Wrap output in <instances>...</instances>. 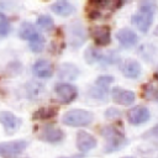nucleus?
<instances>
[{"label":"nucleus","mask_w":158,"mask_h":158,"mask_svg":"<svg viewBox=\"0 0 158 158\" xmlns=\"http://www.w3.org/2000/svg\"><path fill=\"white\" fill-rule=\"evenodd\" d=\"M101 135L106 138V146H105V152L106 153L118 151L127 143V141H126L123 133L121 132V130L116 128L115 126L104 127L101 130Z\"/></svg>","instance_id":"20e7f679"},{"label":"nucleus","mask_w":158,"mask_h":158,"mask_svg":"<svg viewBox=\"0 0 158 158\" xmlns=\"http://www.w3.org/2000/svg\"><path fill=\"white\" fill-rule=\"evenodd\" d=\"M90 95L94 99L105 101L107 99V86H102V85H98L95 84L91 89H90Z\"/></svg>","instance_id":"5701e85b"},{"label":"nucleus","mask_w":158,"mask_h":158,"mask_svg":"<svg viewBox=\"0 0 158 158\" xmlns=\"http://www.w3.org/2000/svg\"><path fill=\"white\" fill-rule=\"evenodd\" d=\"M79 75V69L72 63H63L59 65L58 77L62 80H74Z\"/></svg>","instance_id":"f3484780"},{"label":"nucleus","mask_w":158,"mask_h":158,"mask_svg":"<svg viewBox=\"0 0 158 158\" xmlns=\"http://www.w3.org/2000/svg\"><path fill=\"white\" fill-rule=\"evenodd\" d=\"M121 4L122 2H118V1H106V0L90 1L86 5L88 17H90L91 20L109 17L117 7L121 6Z\"/></svg>","instance_id":"f03ea898"},{"label":"nucleus","mask_w":158,"mask_h":158,"mask_svg":"<svg viewBox=\"0 0 158 158\" xmlns=\"http://www.w3.org/2000/svg\"><path fill=\"white\" fill-rule=\"evenodd\" d=\"M90 35L98 46H107L111 41V31L109 26L93 27L90 31Z\"/></svg>","instance_id":"9b49d317"},{"label":"nucleus","mask_w":158,"mask_h":158,"mask_svg":"<svg viewBox=\"0 0 158 158\" xmlns=\"http://www.w3.org/2000/svg\"><path fill=\"white\" fill-rule=\"evenodd\" d=\"M143 137H158V125H156L152 130H149L148 132H146L143 135Z\"/></svg>","instance_id":"c85d7f7f"},{"label":"nucleus","mask_w":158,"mask_h":158,"mask_svg":"<svg viewBox=\"0 0 158 158\" xmlns=\"http://www.w3.org/2000/svg\"><path fill=\"white\" fill-rule=\"evenodd\" d=\"M149 110L144 106H135L132 109L128 110L127 112V118H128V122L132 123V125H141V123H144L149 120Z\"/></svg>","instance_id":"6e6552de"},{"label":"nucleus","mask_w":158,"mask_h":158,"mask_svg":"<svg viewBox=\"0 0 158 158\" xmlns=\"http://www.w3.org/2000/svg\"><path fill=\"white\" fill-rule=\"evenodd\" d=\"M64 137V133L60 128L53 126V125H47L42 128L40 132V139L48 142V143H57L60 142Z\"/></svg>","instance_id":"1a4fd4ad"},{"label":"nucleus","mask_w":158,"mask_h":158,"mask_svg":"<svg viewBox=\"0 0 158 158\" xmlns=\"http://www.w3.org/2000/svg\"><path fill=\"white\" fill-rule=\"evenodd\" d=\"M70 44L75 48V47H79L81 46L84 42H85V38H86V35H85V31L83 28V26L80 23H73L70 25Z\"/></svg>","instance_id":"4468645a"},{"label":"nucleus","mask_w":158,"mask_h":158,"mask_svg":"<svg viewBox=\"0 0 158 158\" xmlns=\"http://www.w3.org/2000/svg\"><path fill=\"white\" fill-rule=\"evenodd\" d=\"M85 60H86V63H90V64L91 63H104L105 54L94 47H89L85 51Z\"/></svg>","instance_id":"aec40b11"},{"label":"nucleus","mask_w":158,"mask_h":158,"mask_svg":"<svg viewBox=\"0 0 158 158\" xmlns=\"http://www.w3.org/2000/svg\"><path fill=\"white\" fill-rule=\"evenodd\" d=\"M93 118H94V115L90 111L75 109V110L67 111L62 117V122L72 127H84L90 125L93 122Z\"/></svg>","instance_id":"39448f33"},{"label":"nucleus","mask_w":158,"mask_h":158,"mask_svg":"<svg viewBox=\"0 0 158 158\" xmlns=\"http://www.w3.org/2000/svg\"><path fill=\"white\" fill-rule=\"evenodd\" d=\"M53 70L54 69H53L52 63L47 59H38L32 67V72H33L35 77L41 78V79H46V78L52 77Z\"/></svg>","instance_id":"ddd939ff"},{"label":"nucleus","mask_w":158,"mask_h":158,"mask_svg":"<svg viewBox=\"0 0 158 158\" xmlns=\"http://www.w3.org/2000/svg\"><path fill=\"white\" fill-rule=\"evenodd\" d=\"M112 81H114V78H112L111 75H101V77H99V78L96 79L95 84L102 85V86H109Z\"/></svg>","instance_id":"bb28decb"},{"label":"nucleus","mask_w":158,"mask_h":158,"mask_svg":"<svg viewBox=\"0 0 158 158\" xmlns=\"http://www.w3.org/2000/svg\"><path fill=\"white\" fill-rule=\"evenodd\" d=\"M112 99L116 104L120 105H131L135 101V94L130 90H123L121 88L112 89Z\"/></svg>","instance_id":"dca6fc26"},{"label":"nucleus","mask_w":158,"mask_h":158,"mask_svg":"<svg viewBox=\"0 0 158 158\" xmlns=\"http://www.w3.org/2000/svg\"><path fill=\"white\" fill-rule=\"evenodd\" d=\"M54 95L60 104L67 105L74 101L78 95V89L69 83H59L54 86Z\"/></svg>","instance_id":"423d86ee"},{"label":"nucleus","mask_w":158,"mask_h":158,"mask_svg":"<svg viewBox=\"0 0 158 158\" xmlns=\"http://www.w3.org/2000/svg\"><path fill=\"white\" fill-rule=\"evenodd\" d=\"M10 30H11V25L9 19L2 12H0V37L7 36L10 33Z\"/></svg>","instance_id":"b1692460"},{"label":"nucleus","mask_w":158,"mask_h":158,"mask_svg":"<svg viewBox=\"0 0 158 158\" xmlns=\"http://www.w3.org/2000/svg\"><path fill=\"white\" fill-rule=\"evenodd\" d=\"M95 146H96V138L93 135L85 131H79L77 133V147L80 152L83 153L89 152L90 149L95 148Z\"/></svg>","instance_id":"f8f14e48"},{"label":"nucleus","mask_w":158,"mask_h":158,"mask_svg":"<svg viewBox=\"0 0 158 158\" xmlns=\"http://www.w3.org/2000/svg\"><path fill=\"white\" fill-rule=\"evenodd\" d=\"M116 38L120 42L121 46L123 47H132L137 43L138 37L136 35L135 31L130 30V28H122L116 33Z\"/></svg>","instance_id":"2eb2a0df"},{"label":"nucleus","mask_w":158,"mask_h":158,"mask_svg":"<svg viewBox=\"0 0 158 158\" xmlns=\"http://www.w3.org/2000/svg\"><path fill=\"white\" fill-rule=\"evenodd\" d=\"M142 96L146 98L147 100H152L153 98H158V81L152 80L148 84H146L142 88Z\"/></svg>","instance_id":"4be33fe9"},{"label":"nucleus","mask_w":158,"mask_h":158,"mask_svg":"<svg viewBox=\"0 0 158 158\" xmlns=\"http://www.w3.org/2000/svg\"><path fill=\"white\" fill-rule=\"evenodd\" d=\"M123 158H135V157H123Z\"/></svg>","instance_id":"7c9ffc66"},{"label":"nucleus","mask_w":158,"mask_h":158,"mask_svg":"<svg viewBox=\"0 0 158 158\" xmlns=\"http://www.w3.org/2000/svg\"><path fill=\"white\" fill-rule=\"evenodd\" d=\"M105 116L107 118H114V117H118L120 116V111L115 110V109H109L106 112H105Z\"/></svg>","instance_id":"cd10ccee"},{"label":"nucleus","mask_w":158,"mask_h":158,"mask_svg":"<svg viewBox=\"0 0 158 158\" xmlns=\"http://www.w3.org/2000/svg\"><path fill=\"white\" fill-rule=\"evenodd\" d=\"M37 25L41 28H43V30H51L54 26V22H53V20H52L51 16H48V15H41L37 19Z\"/></svg>","instance_id":"393cba45"},{"label":"nucleus","mask_w":158,"mask_h":158,"mask_svg":"<svg viewBox=\"0 0 158 158\" xmlns=\"http://www.w3.org/2000/svg\"><path fill=\"white\" fill-rule=\"evenodd\" d=\"M157 12V4L154 1H142L139 4L138 11L132 16V23L143 33H146L152 22L153 17Z\"/></svg>","instance_id":"f257e3e1"},{"label":"nucleus","mask_w":158,"mask_h":158,"mask_svg":"<svg viewBox=\"0 0 158 158\" xmlns=\"http://www.w3.org/2000/svg\"><path fill=\"white\" fill-rule=\"evenodd\" d=\"M26 147H27V141H25V139L1 142L0 143V157H2V158H14V157L21 154L25 151Z\"/></svg>","instance_id":"0eeeda50"},{"label":"nucleus","mask_w":158,"mask_h":158,"mask_svg":"<svg viewBox=\"0 0 158 158\" xmlns=\"http://www.w3.org/2000/svg\"><path fill=\"white\" fill-rule=\"evenodd\" d=\"M122 73L127 78L136 79L141 74V65L135 59H126L123 62V65H122Z\"/></svg>","instance_id":"6ab92c4d"},{"label":"nucleus","mask_w":158,"mask_h":158,"mask_svg":"<svg viewBox=\"0 0 158 158\" xmlns=\"http://www.w3.org/2000/svg\"><path fill=\"white\" fill-rule=\"evenodd\" d=\"M57 114H58V110L56 107H41L33 112L32 118L33 120H48V118L56 117Z\"/></svg>","instance_id":"412c9836"},{"label":"nucleus","mask_w":158,"mask_h":158,"mask_svg":"<svg viewBox=\"0 0 158 158\" xmlns=\"http://www.w3.org/2000/svg\"><path fill=\"white\" fill-rule=\"evenodd\" d=\"M42 85L41 84H38V83H36V81H32V83H28L27 84V94H28V96L30 98H36L38 94H40V91H42Z\"/></svg>","instance_id":"a878e982"},{"label":"nucleus","mask_w":158,"mask_h":158,"mask_svg":"<svg viewBox=\"0 0 158 158\" xmlns=\"http://www.w3.org/2000/svg\"><path fill=\"white\" fill-rule=\"evenodd\" d=\"M51 10L59 15V16H69L72 14H74L75 11V7L73 4H70L69 1H65V0H59V1H56L51 5Z\"/></svg>","instance_id":"a211bd4d"},{"label":"nucleus","mask_w":158,"mask_h":158,"mask_svg":"<svg viewBox=\"0 0 158 158\" xmlns=\"http://www.w3.org/2000/svg\"><path fill=\"white\" fill-rule=\"evenodd\" d=\"M19 36L30 42V49L35 53H38L44 48V37L37 31V28L32 23L27 21L21 23Z\"/></svg>","instance_id":"7ed1b4c3"},{"label":"nucleus","mask_w":158,"mask_h":158,"mask_svg":"<svg viewBox=\"0 0 158 158\" xmlns=\"http://www.w3.org/2000/svg\"><path fill=\"white\" fill-rule=\"evenodd\" d=\"M0 123L5 127L7 133H12L22 125V121L10 111H0Z\"/></svg>","instance_id":"9d476101"},{"label":"nucleus","mask_w":158,"mask_h":158,"mask_svg":"<svg viewBox=\"0 0 158 158\" xmlns=\"http://www.w3.org/2000/svg\"><path fill=\"white\" fill-rule=\"evenodd\" d=\"M58 158H67V157H58ZM72 158H84L83 156H74V157H72Z\"/></svg>","instance_id":"c756f323"}]
</instances>
